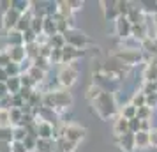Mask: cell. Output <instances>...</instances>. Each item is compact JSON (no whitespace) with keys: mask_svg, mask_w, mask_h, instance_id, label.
Masks as SVG:
<instances>
[{"mask_svg":"<svg viewBox=\"0 0 157 152\" xmlns=\"http://www.w3.org/2000/svg\"><path fill=\"white\" fill-rule=\"evenodd\" d=\"M95 113L102 119V120H109L113 115H117L118 111V101L115 92H102V94L92 103Z\"/></svg>","mask_w":157,"mask_h":152,"instance_id":"obj_1","label":"cell"},{"mask_svg":"<svg viewBox=\"0 0 157 152\" xmlns=\"http://www.w3.org/2000/svg\"><path fill=\"white\" fill-rule=\"evenodd\" d=\"M111 57L117 58L118 62H122L125 67H134V65L147 64V60H148V57L141 50H120V48H117V51H113Z\"/></svg>","mask_w":157,"mask_h":152,"instance_id":"obj_2","label":"cell"},{"mask_svg":"<svg viewBox=\"0 0 157 152\" xmlns=\"http://www.w3.org/2000/svg\"><path fill=\"white\" fill-rule=\"evenodd\" d=\"M85 134L86 129L76 122H62L60 127H58V138H64V140H67L74 145H78L85 138Z\"/></svg>","mask_w":157,"mask_h":152,"instance_id":"obj_3","label":"cell"},{"mask_svg":"<svg viewBox=\"0 0 157 152\" xmlns=\"http://www.w3.org/2000/svg\"><path fill=\"white\" fill-rule=\"evenodd\" d=\"M78 76H79V71L78 67L74 64H69V65H60L58 69V74H57V80H58V85L65 90H69L72 85H76L78 81Z\"/></svg>","mask_w":157,"mask_h":152,"instance_id":"obj_4","label":"cell"},{"mask_svg":"<svg viewBox=\"0 0 157 152\" xmlns=\"http://www.w3.org/2000/svg\"><path fill=\"white\" fill-rule=\"evenodd\" d=\"M64 37H65V43L69 44V46L76 48V50H81V51H85V48L90 44V39H88V36H86L85 32L78 30V29L69 30V32H67Z\"/></svg>","mask_w":157,"mask_h":152,"instance_id":"obj_5","label":"cell"},{"mask_svg":"<svg viewBox=\"0 0 157 152\" xmlns=\"http://www.w3.org/2000/svg\"><path fill=\"white\" fill-rule=\"evenodd\" d=\"M20 18H21V14H20L14 7L7 9V11L2 14V30H4V34H6V32H11V30H16V25L20 21Z\"/></svg>","mask_w":157,"mask_h":152,"instance_id":"obj_6","label":"cell"},{"mask_svg":"<svg viewBox=\"0 0 157 152\" xmlns=\"http://www.w3.org/2000/svg\"><path fill=\"white\" fill-rule=\"evenodd\" d=\"M131 30H132V23L129 21L125 16H120V18L115 21V36L120 37V41L131 37Z\"/></svg>","mask_w":157,"mask_h":152,"instance_id":"obj_7","label":"cell"},{"mask_svg":"<svg viewBox=\"0 0 157 152\" xmlns=\"http://www.w3.org/2000/svg\"><path fill=\"white\" fill-rule=\"evenodd\" d=\"M85 55V51L81 50H76L69 44H65L64 50H62V65H69V64H76V60L81 58Z\"/></svg>","mask_w":157,"mask_h":152,"instance_id":"obj_8","label":"cell"},{"mask_svg":"<svg viewBox=\"0 0 157 152\" xmlns=\"http://www.w3.org/2000/svg\"><path fill=\"white\" fill-rule=\"evenodd\" d=\"M117 140V145H118V149L122 152H132L136 150L134 147V134L132 133H127V134H124V136H118L115 138Z\"/></svg>","mask_w":157,"mask_h":152,"instance_id":"obj_9","label":"cell"},{"mask_svg":"<svg viewBox=\"0 0 157 152\" xmlns=\"http://www.w3.org/2000/svg\"><path fill=\"white\" fill-rule=\"evenodd\" d=\"M101 6H104L102 7V13H104V20L106 21H117L120 14H118V9H117V2H101Z\"/></svg>","mask_w":157,"mask_h":152,"instance_id":"obj_10","label":"cell"},{"mask_svg":"<svg viewBox=\"0 0 157 152\" xmlns=\"http://www.w3.org/2000/svg\"><path fill=\"white\" fill-rule=\"evenodd\" d=\"M23 74H29L30 78L34 80V83H36V85H39V83H44V81H46V71L39 69V67H36L32 62H30V65L25 69V72H23Z\"/></svg>","mask_w":157,"mask_h":152,"instance_id":"obj_11","label":"cell"},{"mask_svg":"<svg viewBox=\"0 0 157 152\" xmlns=\"http://www.w3.org/2000/svg\"><path fill=\"white\" fill-rule=\"evenodd\" d=\"M113 134L115 138H118V136H124V134H127V133H131L129 131V120H125L124 117H117V120L113 122Z\"/></svg>","mask_w":157,"mask_h":152,"instance_id":"obj_12","label":"cell"},{"mask_svg":"<svg viewBox=\"0 0 157 152\" xmlns=\"http://www.w3.org/2000/svg\"><path fill=\"white\" fill-rule=\"evenodd\" d=\"M7 53H9V57H11V62H14V64H20V65H21L23 62L27 60V50H25V46L9 48Z\"/></svg>","mask_w":157,"mask_h":152,"instance_id":"obj_13","label":"cell"},{"mask_svg":"<svg viewBox=\"0 0 157 152\" xmlns=\"http://www.w3.org/2000/svg\"><path fill=\"white\" fill-rule=\"evenodd\" d=\"M134 147L138 150H145V149H148L150 147V136L148 133H145V131H138L134 134Z\"/></svg>","mask_w":157,"mask_h":152,"instance_id":"obj_14","label":"cell"},{"mask_svg":"<svg viewBox=\"0 0 157 152\" xmlns=\"http://www.w3.org/2000/svg\"><path fill=\"white\" fill-rule=\"evenodd\" d=\"M118 115L124 117L125 120H132L138 117V108L132 106L131 103H125V104H120V108H118Z\"/></svg>","mask_w":157,"mask_h":152,"instance_id":"obj_15","label":"cell"},{"mask_svg":"<svg viewBox=\"0 0 157 152\" xmlns=\"http://www.w3.org/2000/svg\"><path fill=\"white\" fill-rule=\"evenodd\" d=\"M6 85H7L9 95H16V94H20V90H21V80H20V76L9 78V80L6 81Z\"/></svg>","mask_w":157,"mask_h":152,"instance_id":"obj_16","label":"cell"},{"mask_svg":"<svg viewBox=\"0 0 157 152\" xmlns=\"http://www.w3.org/2000/svg\"><path fill=\"white\" fill-rule=\"evenodd\" d=\"M0 142L4 143H13L14 142V127H0Z\"/></svg>","mask_w":157,"mask_h":152,"instance_id":"obj_17","label":"cell"},{"mask_svg":"<svg viewBox=\"0 0 157 152\" xmlns=\"http://www.w3.org/2000/svg\"><path fill=\"white\" fill-rule=\"evenodd\" d=\"M102 92H104V90H102V88H101L99 85H95V83H92L90 87L86 88V94H85V97H86V99H88L90 103H94V101H95V99H97V97H99L101 94H102Z\"/></svg>","mask_w":157,"mask_h":152,"instance_id":"obj_18","label":"cell"},{"mask_svg":"<svg viewBox=\"0 0 157 152\" xmlns=\"http://www.w3.org/2000/svg\"><path fill=\"white\" fill-rule=\"evenodd\" d=\"M9 115H11V126L13 127H16V126H20L23 120V110L21 108H11L9 110Z\"/></svg>","mask_w":157,"mask_h":152,"instance_id":"obj_19","label":"cell"},{"mask_svg":"<svg viewBox=\"0 0 157 152\" xmlns=\"http://www.w3.org/2000/svg\"><path fill=\"white\" fill-rule=\"evenodd\" d=\"M131 104L136 106V108H143V106H147V95L143 94V92H134V94L131 95Z\"/></svg>","mask_w":157,"mask_h":152,"instance_id":"obj_20","label":"cell"},{"mask_svg":"<svg viewBox=\"0 0 157 152\" xmlns=\"http://www.w3.org/2000/svg\"><path fill=\"white\" fill-rule=\"evenodd\" d=\"M11 126V115H9V110L0 108V127H9ZM13 127V126H11Z\"/></svg>","mask_w":157,"mask_h":152,"instance_id":"obj_21","label":"cell"},{"mask_svg":"<svg viewBox=\"0 0 157 152\" xmlns=\"http://www.w3.org/2000/svg\"><path fill=\"white\" fill-rule=\"evenodd\" d=\"M27 136H29L27 129L21 127V126H16L14 127V142H25V138Z\"/></svg>","mask_w":157,"mask_h":152,"instance_id":"obj_22","label":"cell"},{"mask_svg":"<svg viewBox=\"0 0 157 152\" xmlns=\"http://www.w3.org/2000/svg\"><path fill=\"white\" fill-rule=\"evenodd\" d=\"M148 136H150V147L157 149V127H152V129H150Z\"/></svg>","mask_w":157,"mask_h":152,"instance_id":"obj_23","label":"cell"},{"mask_svg":"<svg viewBox=\"0 0 157 152\" xmlns=\"http://www.w3.org/2000/svg\"><path fill=\"white\" fill-rule=\"evenodd\" d=\"M11 152H27V149H25L23 142H13L11 143Z\"/></svg>","mask_w":157,"mask_h":152,"instance_id":"obj_24","label":"cell"},{"mask_svg":"<svg viewBox=\"0 0 157 152\" xmlns=\"http://www.w3.org/2000/svg\"><path fill=\"white\" fill-rule=\"evenodd\" d=\"M69 6H71V11H72V14H74V13L81 11L85 4H83V2H79V0H78V2H72V0H69Z\"/></svg>","mask_w":157,"mask_h":152,"instance_id":"obj_25","label":"cell"},{"mask_svg":"<svg viewBox=\"0 0 157 152\" xmlns=\"http://www.w3.org/2000/svg\"><path fill=\"white\" fill-rule=\"evenodd\" d=\"M7 95H9L7 85H6V83H0V101H4V99H6Z\"/></svg>","mask_w":157,"mask_h":152,"instance_id":"obj_26","label":"cell"}]
</instances>
